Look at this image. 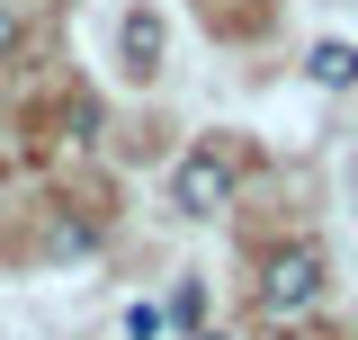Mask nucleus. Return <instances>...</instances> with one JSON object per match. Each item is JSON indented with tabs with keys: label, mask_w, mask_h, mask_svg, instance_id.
<instances>
[{
	"label": "nucleus",
	"mask_w": 358,
	"mask_h": 340,
	"mask_svg": "<svg viewBox=\"0 0 358 340\" xmlns=\"http://www.w3.org/2000/svg\"><path fill=\"white\" fill-rule=\"evenodd\" d=\"M322 296H331V260H322V242H287V251L260 260V313L296 323V313H313Z\"/></svg>",
	"instance_id": "obj_1"
},
{
	"label": "nucleus",
	"mask_w": 358,
	"mask_h": 340,
	"mask_svg": "<svg viewBox=\"0 0 358 340\" xmlns=\"http://www.w3.org/2000/svg\"><path fill=\"white\" fill-rule=\"evenodd\" d=\"M171 206L179 215H224L233 206V162H224L215 143H197V153L171 162Z\"/></svg>",
	"instance_id": "obj_2"
},
{
	"label": "nucleus",
	"mask_w": 358,
	"mask_h": 340,
	"mask_svg": "<svg viewBox=\"0 0 358 340\" xmlns=\"http://www.w3.org/2000/svg\"><path fill=\"white\" fill-rule=\"evenodd\" d=\"M117 54H126V72H134V81H152V72H162V9H126Z\"/></svg>",
	"instance_id": "obj_3"
},
{
	"label": "nucleus",
	"mask_w": 358,
	"mask_h": 340,
	"mask_svg": "<svg viewBox=\"0 0 358 340\" xmlns=\"http://www.w3.org/2000/svg\"><path fill=\"white\" fill-rule=\"evenodd\" d=\"M305 72H313V81H322V90H358V45H341V36H322V45H313V54H305Z\"/></svg>",
	"instance_id": "obj_4"
},
{
	"label": "nucleus",
	"mask_w": 358,
	"mask_h": 340,
	"mask_svg": "<svg viewBox=\"0 0 358 340\" xmlns=\"http://www.w3.org/2000/svg\"><path fill=\"white\" fill-rule=\"evenodd\" d=\"M171 323H179V332H188V340L206 332V287H197V278H188V287H179V296H171Z\"/></svg>",
	"instance_id": "obj_5"
},
{
	"label": "nucleus",
	"mask_w": 358,
	"mask_h": 340,
	"mask_svg": "<svg viewBox=\"0 0 358 340\" xmlns=\"http://www.w3.org/2000/svg\"><path fill=\"white\" fill-rule=\"evenodd\" d=\"M18 36H27V27H18V9H9V0H0V63H9V54H18Z\"/></svg>",
	"instance_id": "obj_6"
},
{
	"label": "nucleus",
	"mask_w": 358,
	"mask_h": 340,
	"mask_svg": "<svg viewBox=\"0 0 358 340\" xmlns=\"http://www.w3.org/2000/svg\"><path fill=\"white\" fill-rule=\"evenodd\" d=\"M197 340H233V332H197Z\"/></svg>",
	"instance_id": "obj_7"
}]
</instances>
